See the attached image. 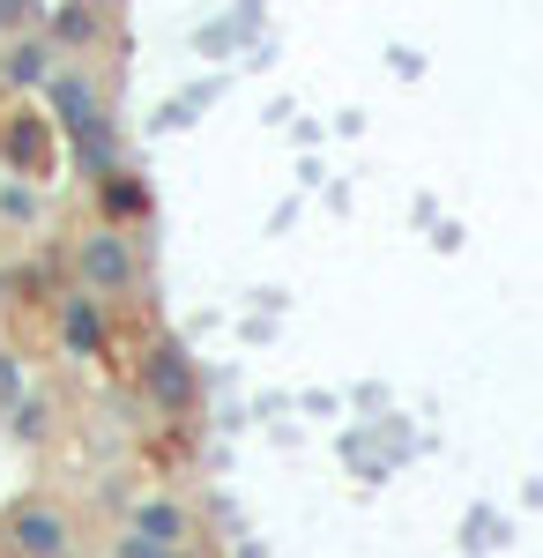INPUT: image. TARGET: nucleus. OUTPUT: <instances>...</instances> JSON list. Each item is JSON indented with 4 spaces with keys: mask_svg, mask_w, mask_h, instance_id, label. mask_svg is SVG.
Masks as SVG:
<instances>
[{
    "mask_svg": "<svg viewBox=\"0 0 543 558\" xmlns=\"http://www.w3.org/2000/svg\"><path fill=\"white\" fill-rule=\"evenodd\" d=\"M142 529H149L157 544H171V536H179V514H171V507H149V514H142Z\"/></svg>",
    "mask_w": 543,
    "mask_h": 558,
    "instance_id": "1",
    "label": "nucleus"
}]
</instances>
